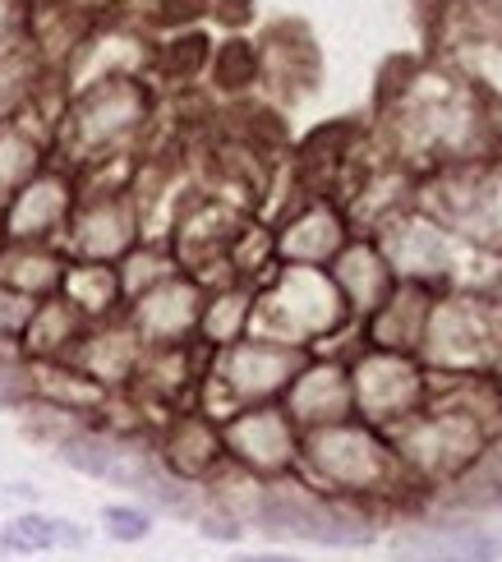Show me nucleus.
<instances>
[{
  "label": "nucleus",
  "instance_id": "obj_1",
  "mask_svg": "<svg viewBox=\"0 0 502 562\" xmlns=\"http://www.w3.org/2000/svg\"><path fill=\"white\" fill-rule=\"evenodd\" d=\"M382 157L415 180L470 161H498L489 106L447 65H428L405 83L382 88Z\"/></svg>",
  "mask_w": 502,
  "mask_h": 562
},
{
  "label": "nucleus",
  "instance_id": "obj_2",
  "mask_svg": "<svg viewBox=\"0 0 502 562\" xmlns=\"http://www.w3.org/2000/svg\"><path fill=\"white\" fill-rule=\"evenodd\" d=\"M295 475L319 494L369 503L378 512H392L397 503L415 498V488L405 484V471L392 452V438L355 415L300 434Z\"/></svg>",
  "mask_w": 502,
  "mask_h": 562
},
{
  "label": "nucleus",
  "instance_id": "obj_3",
  "mask_svg": "<svg viewBox=\"0 0 502 562\" xmlns=\"http://www.w3.org/2000/svg\"><path fill=\"white\" fill-rule=\"evenodd\" d=\"M388 512L369 503L332 498L309 488L300 475L258 484V494L245 512V526L263 530L268 540H291V544H319V549H369L378 540Z\"/></svg>",
  "mask_w": 502,
  "mask_h": 562
},
{
  "label": "nucleus",
  "instance_id": "obj_4",
  "mask_svg": "<svg viewBox=\"0 0 502 562\" xmlns=\"http://www.w3.org/2000/svg\"><path fill=\"white\" fill-rule=\"evenodd\" d=\"M415 360L428 373H493L502 379V304L484 291H438L428 304Z\"/></svg>",
  "mask_w": 502,
  "mask_h": 562
},
{
  "label": "nucleus",
  "instance_id": "obj_5",
  "mask_svg": "<svg viewBox=\"0 0 502 562\" xmlns=\"http://www.w3.org/2000/svg\"><path fill=\"white\" fill-rule=\"evenodd\" d=\"M369 236L382 249L392 277L411 281V286H424V291H470L466 263H489L493 259V254H480V249H470L461 236H451V231L434 213H424L415 199L405 207H397L392 217H382Z\"/></svg>",
  "mask_w": 502,
  "mask_h": 562
},
{
  "label": "nucleus",
  "instance_id": "obj_6",
  "mask_svg": "<svg viewBox=\"0 0 502 562\" xmlns=\"http://www.w3.org/2000/svg\"><path fill=\"white\" fill-rule=\"evenodd\" d=\"M498 429H489L484 419H475L457 406L447 402H434L428 396V406L411 419H401L397 429H388L392 438V452L405 471V484L415 488V498L434 494V488L451 484L466 465L480 457L489 442H493Z\"/></svg>",
  "mask_w": 502,
  "mask_h": 562
},
{
  "label": "nucleus",
  "instance_id": "obj_7",
  "mask_svg": "<svg viewBox=\"0 0 502 562\" xmlns=\"http://www.w3.org/2000/svg\"><path fill=\"white\" fill-rule=\"evenodd\" d=\"M350 327V314L332 286L327 268H286L277 263L268 286L254 291V333L286 346H319Z\"/></svg>",
  "mask_w": 502,
  "mask_h": 562
},
{
  "label": "nucleus",
  "instance_id": "obj_8",
  "mask_svg": "<svg viewBox=\"0 0 502 562\" xmlns=\"http://www.w3.org/2000/svg\"><path fill=\"white\" fill-rule=\"evenodd\" d=\"M415 203L470 249L502 259V161H470L415 180Z\"/></svg>",
  "mask_w": 502,
  "mask_h": 562
},
{
  "label": "nucleus",
  "instance_id": "obj_9",
  "mask_svg": "<svg viewBox=\"0 0 502 562\" xmlns=\"http://www.w3.org/2000/svg\"><path fill=\"white\" fill-rule=\"evenodd\" d=\"M153 92L130 75H107L88 83L65 115V148L79 161H102L121 153L130 138L148 125Z\"/></svg>",
  "mask_w": 502,
  "mask_h": 562
},
{
  "label": "nucleus",
  "instance_id": "obj_10",
  "mask_svg": "<svg viewBox=\"0 0 502 562\" xmlns=\"http://www.w3.org/2000/svg\"><path fill=\"white\" fill-rule=\"evenodd\" d=\"M346 369H350L355 419H365V425L382 434L428 406V369L415 356H405V350H382L360 341Z\"/></svg>",
  "mask_w": 502,
  "mask_h": 562
},
{
  "label": "nucleus",
  "instance_id": "obj_11",
  "mask_svg": "<svg viewBox=\"0 0 502 562\" xmlns=\"http://www.w3.org/2000/svg\"><path fill=\"white\" fill-rule=\"evenodd\" d=\"M222 452L226 465L245 471L249 480H286L295 475L300 461V425L286 415L281 402L268 406H241L222 419Z\"/></svg>",
  "mask_w": 502,
  "mask_h": 562
},
{
  "label": "nucleus",
  "instance_id": "obj_12",
  "mask_svg": "<svg viewBox=\"0 0 502 562\" xmlns=\"http://www.w3.org/2000/svg\"><path fill=\"white\" fill-rule=\"evenodd\" d=\"M304 360H309V350L249 333L217 356L212 383H217V392L231 402V411L268 406V402H281L286 396V387H291V379L300 373Z\"/></svg>",
  "mask_w": 502,
  "mask_h": 562
},
{
  "label": "nucleus",
  "instance_id": "obj_13",
  "mask_svg": "<svg viewBox=\"0 0 502 562\" xmlns=\"http://www.w3.org/2000/svg\"><path fill=\"white\" fill-rule=\"evenodd\" d=\"M199 318H203V286L194 277L176 272L161 286L130 300L125 327L138 337L143 350H176L199 337Z\"/></svg>",
  "mask_w": 502,
  "mask_h": 562
},
{
  "label": "nucleus",
  "instance_id": "obj_14",
  "mask_svg": "<svg viewBox=\"0 0 502 562\" xmlns=\"http://www.w3.org/2000/svg\"><path fill=\"white\" fill-rule=\"evenodd\" d=\"M69 249L79 263H107L115 268L138 245V207L130 190H102L75 203L69 217Z\"/></svg>",
  "mask_w": 502,
  "mask_h": 562
},
{
  "label": "nucleus",
  "instance_id": "obj_15",
  "mask_svg": "<svg viewBox=\"0 0 502 562\" xmlns=\"http://www.w3.org/2000/svg\"><path fill=\"white\" fill-rule=\"evenodd\" d=\"M75 180L65 171H37L23 190L0 207V240L5 245H52V236L75 217Z\"/></svg>",
  "mask_w": 502,
  "mask_h": 562
},
{
  "label": "nucleus",
  "instance_id": "obj_16",
  "mask_svg": "<svg viewBox=\"0 0 502 562\" xmlns=\"http://www.w3.org/2000/svg\"><path fill=\"white\" fill-rule=\"evenodd\" d=\"M350 236L355 231L346 207L332 194H314L281 222V231L272 236V254L286 268H327L346 249Z\"/></svg>",
  "mask_w": 502,
  "mask_h": 562
},
{
  "label": "nucleus",
  "instance_id": "obj_17",
  "mask_svg": "<svg viewBox=\"0 0 502 562\" xmlns=\"http://www.w3.org/2000/svg\"><path fill=\"white\" fill-rule=\"evenodd\" d=\"M286 415L304 429H323V425H337V419H350V369L342 356H309L300 364V373L291 379L281 396Z\"/></svg>",
  "mask_w": 502,
  "mask_h": 562
},
{
  "label": "nucleus",
  "instance_id": "obj_18",
  "mask_svg": "<svg viewBox=\"0 0 502 562\" xmlns=\"http://www.w3.org/2000/svg\"><path fill=\"white\" fill-rule=\"evenodd\" d=\"M327 277H332V286H337L350 323H365L378 304L397 291V277H392L388 259H382V249L373 245V236H365V231L346 240V249L327 263Z\"/></svg>",
  "mask_w": 502,
  "mask_h": 562
},
{
  "label": "nucleus",
  "instance_id": "obj_19",
  "mask_svg": "<svg viewBox=\"0 0 502 562\" xmlns=\"http://www.w3.org/2000/svg\"><path fill=\"white\" fill-rule=\"evenodd\" d=\"M157 461H161L176 480L208 484L217 471H226V452H222V429H217V419H208V415H199V411L176 415L171 425H166L161 442H157Z\"/></svg>",
  "mask_w": 502,
  "mask_h": 562
},
{
  "label": "nucleus",
  "instance_id": "obj_20",
  "mask_svg": "<svg viewBox=\"0 0 502 562\" xmlns=\"http://www.w3.org/2000/svg\"><path fill=\"white\" fill-rule=\"evenodd\" d=\"M443 65L457 75L484 106H502V33L489 29H438Z\"/></svg>",
  "mask_w": 502,
  "mask_h": 562
},
{
  "label": "nucleus",
  "instance_id": "obj_21",
  "mask_svg": "<svg viewBox=\"0 0 502 562\" xmlns=\"http://www.w3.org/2000/svg\"><path fill=\"white\" fill-rule=\"evenodd\" d=\"M69 364L83 369L92 383H102L111 392V387L130 383L134 373L143 369V346H138V337L130 333L125 323H98V327H88V333L79 337Z\"/></svg>",
  "mask_w": 502,
  "mask_h": 562
},
{
  "label": "nucleus",
  "instance_id": "obj_22",
  "mask_svg": "<svg viewBox=\"0 0 502 562\" xmlns=\"http://www.w3.org/2000/svg\"><path fill=\"white\" fill-rule=\"evenodd\" d=\"M438 291H424L411 286V281H397V291L378 304V310L360 323L365 346H382V350H405L415 356V346L424 337V318H428V304H434Z\"/></svg>",
  "mask_w": 502,
  "mask_h": 562
},
{
  "label": "nucleus",
  "instance_id": "obj_23",
  "mask_svg": "<svg viewBox=\"0 0 502 562\" xmlns=\"http://www.w3.org/2000/svg\"><path fill=\"white\" fill-rule=\"evenodd\" d=\"M0 544L10 558H33V553H79L88 549V530L69 517H46V512H19L14 521L0 526Z\"/></svg>",
  "mask_w": 502,
  "mask_h": 562
},
{
  "label": "nucleus",
  "instance_id": "obj_24",
  "mask_svg": "<svg viewBox=\"0 0 502 562\" xmlns=\"http://www.w3.org/2000/svg\"><path fill=\"white\" fill-rule=\"evenodd\" d=\"M65 259L52 245H5L0 249V286H10L29 300H52L60 295Z\"/></svg>",
  "mask_w": 502,
  "mask_h": 562
},
{
  "label": "nucleus",
  "instance_id": "obj_25",
  "mask_svg": "<svg viewBox=\"0 0 502 562\" xmlns=\"http://www.w3.org/2000/svg\"><path fill=\"white\" fill-rule=\"evenodd\" d=\"M88 318L75 310L69 300H60V295H52V300H37V310H33V318H29V327H23V346L33 350V356H42L46 364L52 360H69L75 356V346H79V337L88 333Z\"/></svg>",
  "mask_w": 502,
  "mask_h": 562
},
{
  "label": "nucleus",
  "instance_id": "obj_26",
  "mask_svg": "<svg viewBox=\"0 0 502 562\" xmlns=\"http://www.w3.org/2000/svg\"><path fill=\"white\" fill-rule=\"evenodd\" d=\"M249 333H254V291L249 286H226L217 295H203V318H199L203 346L226 350Z\"/></svg>",
  "mask_w": 502,
  "mask_h": 562
},
{
  "label": "nucleus",
  "instance_id": "obj_27",
  "mask_svg": "<svg viewBox=\"0 0 502 562\" xmlns=\"http://www.w3.org/2000/svg\"><path fill=\"white\" fill-rule=\"evenodd\" d=\"M60 300H69L88 323H102L121 310V281H115V268L107 263H69L65 281H60Z\"/></svg>",
  "mask_w": 502,
  "mask_h": 562
},
{
  "label": "nucleus",
  "instance_id": "obj_28",
  "mask_svg": "<svg viewBox=\"0 0 502 562\" xmlns=\"http://www.w3.org/2000/svg\"><path fill=\"white\" fill-rule=\"evenodd\" d=\"M37 171H46L42 138L23 125L19 115L14 121H0V207H5Z\"/></svg>",
  "mask_w": 502,
  "mask_h": 562
},
{
  "label": "nucleus",
  "instance_id": "obj_29",
  "mask_svg": "<svg viewBox=\"0 0 502 562\" xmlns=\"http://www.w3.org/2000/svg\"><path fill=\"white\" fill-rule=\"evenodd\" d=\"M180 272V259L171 249H161V245H134L121 263H115V281H121V300H138L143 291H153L161 286L166 277H176Z\"/></svg>",
  "mask_w": 502,
  "mask_h": 562
},
{
  "label": "nucleus",
  "instance_id": "obj_30",
  "mask_svg": "<svg viewBox=\"0 0 502 562\" xmlns=\"http://www.w3.org/2000/svg\"><path fill=\"white\" fill-rule=\"evenodd\" d=\"M98 521L107 530V540H115V544H143L153 535V512L138 503H111V507H102Z\"/></svg>",
  "mask_w": 502,
  "mask_h": 562
},
{
  "label": "nucleus",
  "instance_id": "obj_31",
  "mask_svg": "<svg viewBox=\"0 0 502 562\" xmlns=\"http://www.w3.org/2000/svg\"><path fill=\"white\" fill-rule=\"evenodd\" d=\"M194 526H199V535H203V540H212V544H241V540H245V521L235 517L231 507L212 503L208 494H203V507H199Z\"/></svg>",
  "mask_w": 502,
  "mask_h": 562
},
{
  "label": "nucleus",
  "instance_id": "obj_32",
  "mask_svg": "<svg viewBox=\"0 0 502 562\" xmlns=\"http://www.w3.org/2000/svg\"><path fill=\"white\" fill-rule=\"evenodd\" d=\"M217 79H222V88H249L258 79V56L249 52V42H226L222 46Z\"/></svg>",
  "mask_w": 502,
  "mask_h": 562
},
{
  "label": "nucleus",
  "instance_id": "obj_33",
  "mask_svg": "<svg viewBox=\"0 0 502 562\" xmlns=\"http://www.w3.org/2000/svg\"><path fill=\"white\" fill-rule=\"evenodd\" d=\"M33 396V369L14 356H0V406H29Z\"/></svg>",
  "mask_w": 502,
  "mask_h": 562
},
{
  "label": "nucleus",
  "instance_id": "obj_34",
  "mask_svg": "<svg viewBox=\"0 0 502 562\" xmlns=\"http://www.w3.org/2000/svg\"><path fill=\"white\" fill-rule=\"evenodd\" d=\"M33 310H37V300L19 295V291H10V286H0V337L19 341L23 327H29V318H33Z\"/></svg>",
  "mask_w": 502,
  "mask_h": 562
},
{
  "label": "nucleus",
  "instance_id": "obj_35",
  "mask_svg": "<svg viewBox=\"0 0 502 562\" xmlns=\"http://www.w3.org/2000/svg\"><path fill=\"white\" fill-rule=\"evenodd\" d=\"M203 60H208V37H180L176 46H166L161 69L166 75H194Z\"/></svg>",
  "mask_w": 502,
  "mask_h": 562
},
{
  "label": "nucleus",
  "instance_id": "obj_36",
  "mask_svg": "<svg viewBox=\"0 0 502 562\" xmlns=\"http://www.w3.org/2000/svg\"><path fill=\"white\" fill-rule=\"evenodd\" d=\"M5 498H10V503H33V498H37V488H33V484H10V488H5Z\"/></svg>",
  "mask_w": 502,
  "mask_h": 562
},
{
  "label": "nucleus",
  "instance_id": "obj_37",
  "mask_svg": "<svg viewBox=\"0 0 502 562\" xmlns=\"http://www.w3.org/2000/svg\"><path fill=\"white\" fill-rule=\"evenodd\" d=\"M241 562H300V558H291V553H245Z\"/></svg>",
  "mask_w": 502,
  "mask_h": 562
},
{
  "label": "nucleus",
  "instance_id": "obj_38",
  "mask_svg": "<svg viewBox=\"0 0 502 562\" xmlns=\"http://www.w3.org/2000/svg\"><path fill=\"white\" fill-rule=\"evenodd\" d=\"M424 562H457V558H424Z\"/></svg>",
  "mask_w": 502,
  "mask_h": 562
}]
</instances>
